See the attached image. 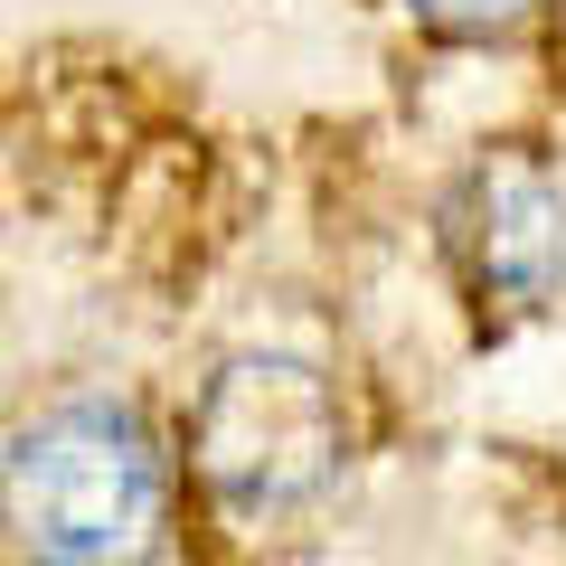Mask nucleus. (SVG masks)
Segmentation results:
<instances>
[{"label":"nucleus","mask_w":566,"mask_h":566,"mask_svg":"<svg viewBox=\"0 0 566 566\" xmlns=\"http://www.w3.org/2000/svg\"><path fill=\"white\" fill-rule=\"evenodd\" d=\"M424 20H444V29H520L538 0H416Z\"/></svg>","instance_id":"20e7f679"},{"label":"nucleus","mask_w":566,"mask_h":566,"mask_svg":"<svg viewBox=\"0 0 566 566\" xmlns=\"http://www.w3.org/2000/svg\"><path fill=\"white\" fill-rule=\"evenodd\" d=\"M0 528L29 566H151L170 463L133 397H57L0 453Z\"/></svg>","instance_id":"f257e3e1"},{"label":"nucleus","mask_w":566,"mask_h":566,"mask_svg":"<svg viewBox=\"0 0 566 566\" xmlns=\"http://www.w3.org/2000/svg\"><path fill=\"white\" fill-rule=\"evenodd\" d=\"M472 293L501 312H547L566 293V189L528 161H482L444 208Z\"/></svg>","instance_id":"7ed1b4c3"},{"label":"nucleus","mask_w":566,"mask_h":566,"mask_svg":"<svg viewBox=\"0 0 566 566\" xmlns=\"http://www.w3.org/2000/svg\"><path fill=\"white\" fill-rule=\"evenodd\" d=\"M189 453H199V482L245 528L303 520L340 482V406H331L312 359L245 349V359H227L208 378L199 416H189Z\"/></svg>","instance_id":"f03ea898"}]
</instances>
